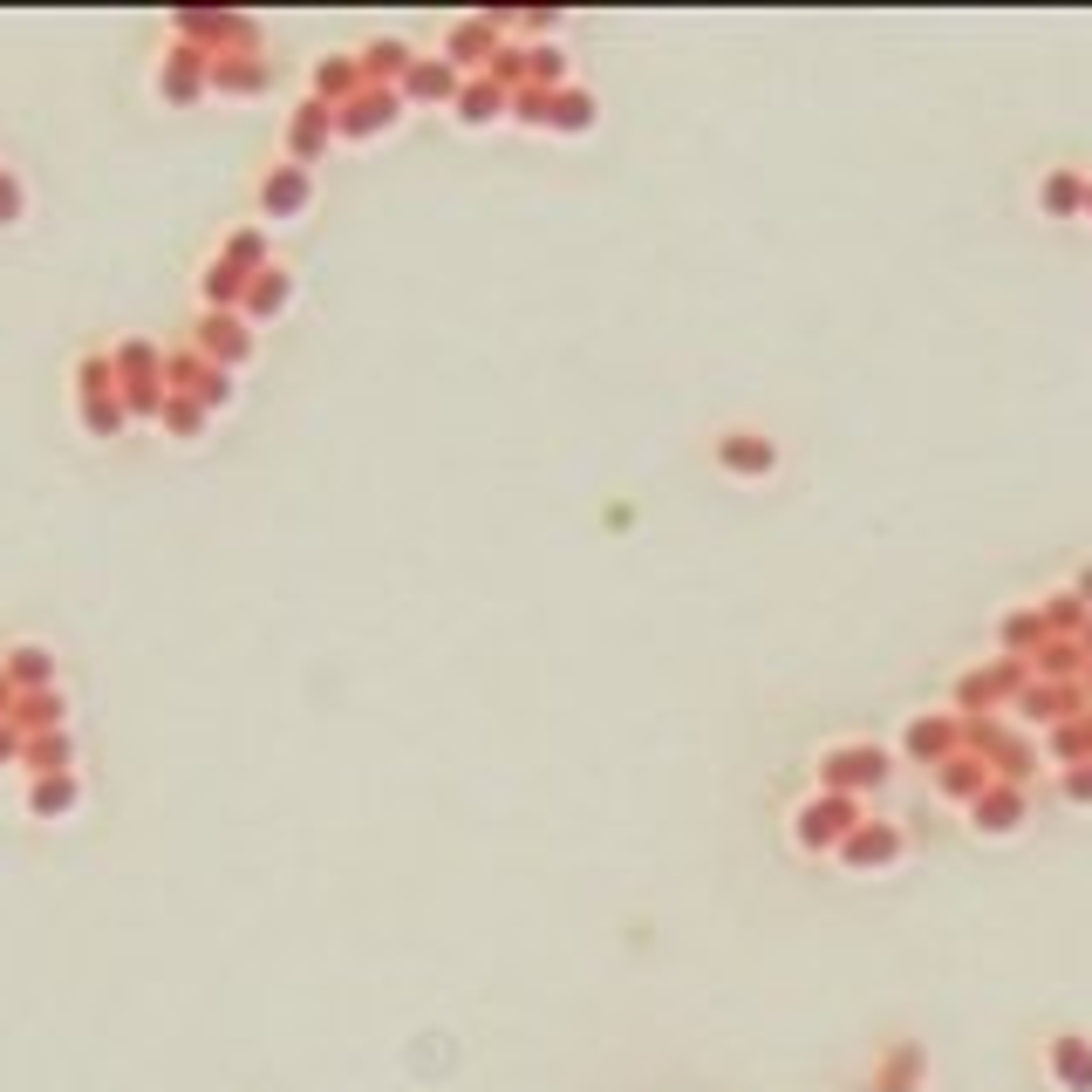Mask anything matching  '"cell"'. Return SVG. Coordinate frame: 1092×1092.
I'll use <instances>...</instances> for the list:
<instances>
[{"label":"cell","instance_id":"cell-1","mask_svg":"<svg viewBox=\"0 0 1092 1092\" xmlns=\"http://www.w3.org/2000/svg\"><path fill=\"white\" fill-rule=\"evenodd\" d=\"M1051 1072H1059V1086H1072V1092H1092V1045L1086 1038H1051Z\"/></svg>","mask_w":1092,"mask_h":1092},{"label":"cell","instance_id":"cell-2","mask_svg":"<svg viewBox=\"0 0 1092 1092\" xmlns=\"http://www.w3.org/2000/svg\"><path fill=\"white\" fill-rule=\"evenodd\" d=\"M724 465L731 472H772V444L758 431H731L724 437Z\"/></svg>","mask_w":1092,"mask_h":1092},{"label":"cell","instance_id":"cell-3","mask_svg":"<svg viewBox=\"0 0 1092 1092\" xmlns=\"http://www.w3.org/2000/svg\"><path fill=\"white\" fill-rule=\"evenodd\" d=\"M887 854H895V833H887V826H874V833H861V840H847V861H887Z\"/></svg>","mask_w":1092,"mask_h":1092},{"label":"cell","instance_id":"cell-4","mask_svg":"<svg viewBox=\"0 0 1092 1092\" xmlns=\"http://www.w3.org/2000/svg\"><path fill=\"white\" fill-rule=\"evenodd\" d=\"M833 826H847V806H812V812H806V826H799V833H806V840H812V847H820V840H826V833H833Z\"/></svg>","mask_w":1092,"mask_h":1092},{"label":"cell","instance_id":"cell-5","mask_svg":"<svg viewBox=\"0 0 1092 1092\" xmlns=\"http://www.w3.org/2000/svg\"><path fill=\"white\" fill-rule=\"evenodd\" d=\"M1045 206H1051V212H1072V206H1079V178H1065V171L1045 178Z\"/></svg>","mask_w":1092,"mask_h":1092},{"label":"cell","instance_id":"cell-6","mask_svg":"<svg viewBox=\"0 0 1092 1092\" xmlns=\"http://www.w3.org/2000/svg\"><path fill=\"white\" fill-rule=\"evenodd\" d=\"M976 826L1004 833V826H1017V806H1011V799H990V806H984V820H976Z\"/></svg>","mask_w":1092,"mask_h":1092}]
</instances>
